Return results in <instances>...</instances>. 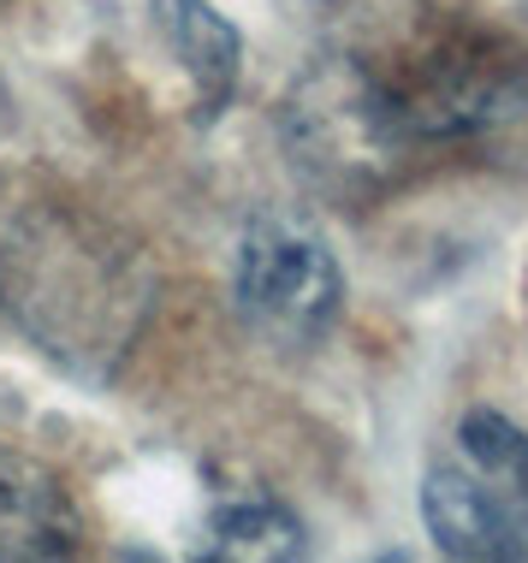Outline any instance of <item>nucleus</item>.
<instances>
[{"instance_id": "f257e3e1", "label": "nucleus", "mask_w": 528, "mask_h": 563, "mask_svg": "<svg viewBox=\"0 0 528 563\" xmlns=\"http://www.w3.org/2000/svg\"><path fill=\"white\" fill-rule=\"evenodd\" d=\"M155 267L125 225L42 202L0 238V314L66 374L108 386L155 314Z\"/></svg>"}, {"instance_id": "f03ea898", "label": "nucleus", "mask_w": 528, "mask_h": 563, "mask_svg": "<svg viewBox=\"0 0 528 563\" xmlns=\"http://www.w3.org/2000/svg\"><path fill=\"white\" fill-rule=\"evenodd\" d=\"M285 161L333 202H374L392 190L398 166L416 155L392 84H381L356 54H321L292 78L279 101Z\"/></svg>"}, {"instance_id": "7ed1b4c3", "label": "nucleus", "mask_w": 528, "mask_h": 563, "mask_svg": "<svg viewBox=\"0 0 528 563\" xmlns=\"http://www.w3.org/2000/svg\"><path fill=\"white\" fill-rule=\"evenodd\" d=\"M238 321L279 356H304L339 327L344 273L327 238L297 214H255L232 262Z\"/></svg>"}, {"instance_id": "20e7f679", "label": "nucleus", "mask_w": 528, "mask_h": 563, "mask_svg": "<svg viewBox=\"0 0 528 563\" xmlns=\"http://www.w3.org/2000/svg\"><path fill=\"white\" fill-rule=\"evenodd\" d=\"M84 540L72 486L30 451H0V563H54Z\"/></svg>"}, {"instance_id": "39448f33", "label": "nucleus", "mask_w": 528, "mask_h": 563, "mask_svg": "<svg viewBox=\"0 0 528 563\" xmlns=\"http://www.w3.org/2000/svg\"><path fill=\"white\" fill-rule=\"evenodd\" d=\"M421 528H428V540L458 563H522L528 558L522 534L510 528V516L493 505L487 486L470 475L463 456L428 468V481H421Z\"/></svg>"}, {"instance_id": "423d86ee", "label": "nucleus", "mask_w": 528, "mask_h": 563, "mask_svg": "<svg viewBox=\"0 0 528 563\" xmlns=\"http://www.w3.org/2000/svg\"><path fill=\"white\" fill-rule=\"evenodd\" d=\"M155 24L167 36L190 84V119L215 125L238 96V71H244V36L215 0H155Z\"/></svg>"}, {"instance_id": "0eeeda50", "label": "nucleus", "mask_w": 528, "mask_h": 563, "mask_svg": "<svg viewBox=\"0 0 528 563\" xmlns=\"http://www.w3.org/2000/svg\"><path fill=\"white\" fill-rule=\"evenodd\" d=\"M208 563H292L309 552L304 516L262 481H220L208 493L202 545Z\"/></svg>"}, {"instance_id": "6e6552de", "label": "nucleus", "mask_w": 528, "mask_h": 563, "mask_svg": "<svg viewBox=\"0 0 528 563\" xmlns=\"http://www.w3.org/2000/svg\"><path fill=\"white\" fill-rule=\"evenodd\" d=\"M458 456L470 463V475L493 493V505L510 516V528L528 545V433L517 421H505L499 409H470L458 421Z\"/></svg>"}, {"instance_id": "1a4fd4ad", "label": "nucleus", "mask_w": 528, "mask_h": 563, "mask_svg": "<svg viewBox=\"0 0 528 563\" xmlns=\"http://www.w3.org/2000/svg\"><path fill=\"white\" fill-rule=\"evenodd\" d=\"M0 7H7V0H0Z\"/></svg>"}]
</instances>
